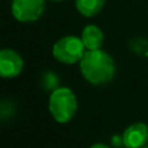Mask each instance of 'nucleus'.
<instances>
[{
	"mask_svg": "<svg viewBox=\"0 0 148 148\" xmlns=\"http://www.w3.org/2000/svg\"><path fill=\"white\" fill-rule=\"evenodd\" d=\"M79 70L88 83L97 86L112 81L116 74V64L113 57L100 48L86 51L79 61Z\"/></svg>",
	"mask_w": 148,
	"mask_h": 148,
	"instance_id": "nucleus-1",
	"label": "nucleus"
},
{
	"mask_svg": "<svg viewBox=\"0 0 148 148\" xmlns=\"http://www.w3.org/2000/svg\"><path fill=\"white\" fill-rule=\"evenodd\" d=\"M78 109L75 94L68 87H57L52 91L48 100V110L59 123H68L73 120Z\"/></svg>",
	"mask_w": 148,
	"mask_h": 148,
	"instance_id": "nucleus-2",
	"label": "nucleus"
},
{
	"mask_svg": "<svg viewBox=\"0 0 148 148\" xmlns=\"http://www.w3.org/2000/svg\"><path fill=\"white\" fill-rule=\"evenodd\" d=\"M86 47L81 38L75 35H66L60 38L52 47V55L61 64L72 65L82 60L86 53Z\"/></svg>",
	"mask_w": 148,
	"mask_h": 148,
	"instance_id": "nucleus-3",
	"label": "nucleus"
},
{
	"mask_svg": "<svg viewBox=\"0 0 148 148\" xmlns=\"http://www.w3.org/2000/svg\"><path fill=\"white\" fill-rule=\"evenodd\" d=\"M46 9V0H12L10 10L18 22H35Z\"/></svg>",
	"mask_w": 148,
	"mask_h": 148,
	"instance_id": "nucleus-4",
	"label": "nucleus"
},
{
	"mask_svg": "<svg viewBox=\"0 0 148 148\" xmlns=\"http://www.w3.org/2000/svg\"><path fill=\"white\" fill-rule=\"evenodd\" d=\"M22 69L23 59L18 52L10 48L0 49V78H16L21 74Z\"/></svg>",
	"mask_w": 148,
	"mask_h": 148,
	"instance_id": "nucleus-5",
	"label": "nucleus"
},
{
	"mask_svg": "<svg viewBox=\"0 0 148 148\" xmlns=\"http://www.w3.org/2000/svg\"><path fill=\"white\" fill-rule=\"evenodd\" d=\"M148 142V126L143 122H135L125 130L122 143L126 148H142Z\"/></svg>",
	"mask_w": 148,
	"mask_h": 148,
	"instance_id": "nucleus-6",
	"label": "nucleus"
},
{
	"mask_svg": "<svg viewBox=\"0 0 148 148\" xmlns=\"http://www.w3.org/2000/svg\"><path fill=\"white\" fill-rule=\"evenodd\" d=\"M81 39L87 51H94V49L101 48L103 43H104V34L99 26L91 23L82 30Z\"/></svg>",
	"mask_w": 148,
	"mask_h": 148,
	"instance_id": "nucleus-7",
	"label": "nucleus"
},
{
	"mask_svg": "<svg viewBox=\"0 0 148 148\" xmlns=\"http://www.w3.org/2000/svg\"><path fill=\"white\" fill-rule=\"evenodd\" d=\"M105 0H75V8L78 13L84 17H95L103 10Z\"/></svg>",
	"mask_w": 148,
	"mask_h": 148,
	"instance_id": "nucleus-8",
	"label": "nucleus"
},
{
	"mask_svg": "<svg viewBox=\"0 0 148 148\" xmlns=\"http://www.w3.org/2000/svg\"><path fill=\"white\" fill-rule=\"evenodd\" d=\"M130 49L142 57H148V39L135 38L130 40Z\"/></svg>",
	"mask_w": 148,
	"mask_h": 148,
	"instance_id": "nucleus-9",
	"label": "nucleus"
},
{
	"mask_svg": "<svg viewBox=\"0 0 148 148\" xmlns=\"http://www.w3.org/2000/svg\"><path fill=\"white\" fill-rule=\"evenodd\" d=\"M90 148H109V147L103 144V143H96V144H94V146H91Z\"/></svg>",
	"mask_w": 148,
	"mask_h": 148,
	"instance_id": "nucleus-10",
	"label": "nucleus"
},
{
	"mask_svg": "<svg viewBox=\"0 0 148 148\" xmlns=\"http://www.w3.org/2000/svg\"><path fill=\"white\" fill-rule=\"evenodd\" d=\"M51 1H65V0H51Z\"/></svg>",
	"mask_w": 148,
	"mask_h": 148,
	"instance_id": "nucleus-11",
	"label": "nucleus"
},
{
	"mask_svg": "<svg viewBox=\"0 0 148 148\" xmlns=\"http://www.w3.org/2000/svg\"><path fill=\"white\" fill-rule=\"evenodd\" d=\"M142 148H148V147H142Z\"/></svg>",
	"mask_w": 148,
	"mask_h": 148,
	"instance_id": "nucleus-12",
	"label": "nucleus"
}]
</instances>
